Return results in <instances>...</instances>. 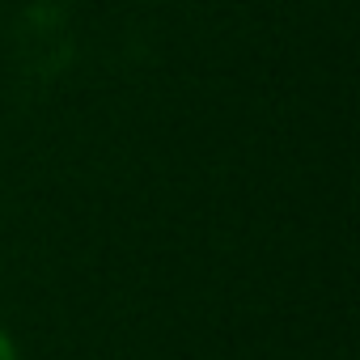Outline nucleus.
I'll list each match as a JSON object with an SVG mask.
<instances>
[{"instance_id": "obj_1", "label": "nucleus", "mask_w": 360, "mask_h": 360, "mask_svg": "<svg viewBox=\"0 0 360 360\" xmlns=\"http://www.w3.org/2000/svg\"><path fill=\"white\" fill-rule=\"evenodd\" d=\"M0 360H22V352H18V343L5 326H0Z\"/></svg>"}]
</instances>
